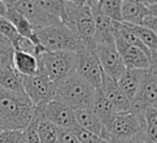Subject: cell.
Masks as SVG:
<instances>
[{
	"instance_id": "obj_21",
	"label": "cell",
	"mask_w": 157,
	"mask_h": 143,
	"mask_svg": "<svg viewBox=\"0 0 157 143\" xmlns=\"http://www.w3.org/2000/svg\"><path fill=\"white\" fill-rule=\"evenodd\" d=\"M0 87L18 95H26L22 83V76L12 67V65L0 73Z\"/></svg>"
},
{
	"instance_id": "obj_20",
	"label": "cell",
	"mask_w": 157,
	"mask_h": 143,
	"mask_svg": "<svg viewBox=\"0 0 157 143\" xmlns=\"http://www.w3.org/2000/svg\"><path fill=\"white\" fill-rule=\"evenodd\" d=\"M75 120L80 128L102 137L104 126L97 120V117L91 112L90 109H75Z\"/></svg>"
},
{
	"instance_id": "obj_32",
	"label": "cell",
	"mask_w": 157,
	"mask_h": 143,
	"mask_svg": "<svg viewBox=\"0 0 157 143\" xmlns=\"http://www.w3.org/2000/svg\"><path fill=\"white\" fill-rule=\"evenodd\" d=\"M59 143H81L72 131L59 128Z\"/></svg>"
},
{
	"instance_id": "obj_11",
	"label": "cell",
	"mask_w": 157,
	"mask_h": 143,
	"mask_svg": "<svg viewBox=\"0 0 157 143\" xmlns=\"http://www.w3.org/2000/svg\"><path fill=\"white\" fill-rule=\"evenodd\" d=\"M77 62H76V73L81 76L85 81H87L96 89L101 88V78H102V68L96 54L94 49L82 48L76 53Z\"/></svg>"
},
{
	"instance_id": "obj_31",
	"label": "cell",
	"mask_w": 157,
	"mask_h": 143,
	"mask_svg": "<svg viewBox=\"0 0 157 143\" xmlns=\"http://www.w3.org/2000/svg\"><path fill=\"white\" fill-rule=\"evenodd\" d=\"M22 131H4L0 133V143H18Z\"/></svg>"
},
{
	"instance_id": "obj_13",
	"label": "cell",
	"mask_w": 157,
	"mask_h": 143,
	"mask_svg": "<svg viewBox=\"0 0 157 143\" xmlns=\"http://www.w3.org/2000/svg\"><path fill=\"white\" fill-rule=\"evenodd\" d=\"M117 51L119 53L125 68L130 70H147L150 67V56L136 46L129 45L114 37Z\"/></svg>"
},
{
	"instance_id": "obj_3",
	"label": "cell",
	"mask_w": 157,
	"mask_h": 143,
	"mask_svg": "<svg viewBox=\"0 0 157 143\" xmlns=\"http://www.w3.org/2000/svg\"><path fill=\"white\" fill-rule=\"evenodd\" d=\"M96 88L75 72L55 84L54 100L63 101L75 109H90Z\"/></svg>"
},
{
	"instance_id": "obj_29",
	"label": "cell",
	"mask_w": 157,
	"mask_h": 143,
	"mask_svg": "<svg viewBox=\"0 0 157 143\" xmlns=\"http://www.w3.org/2000/svg\"><path fill=\"white\" fill-rule=\"evenodd\" d=\"M75 133V136L77 137V139L81 142V143H110L109 141L99 137V136H96V134H92L80 127H77L76 130L72 131Z\"/></svg>"
},
{
	"instance_id": "obj_8",
	"label": "cell",
	"mask_w": 157,
	"mask_h": 143,
	"mask_svg": "<svg viewBox=\"0 0 157 143\" xmlns=\"http://www.w3.org/2000/svg\"><path fill=\"white\" fill-rule=\"evenodd\" d=\"M22 83H23L25 93L29 99V101L33 104V106L44 105L54 99L55 83H53L48 78V76L42 68V65L37 75L29 77L22 76Z\"/></svg>"
},
{
	"instance_id": "obj_24",
	"label": "cell",
	"mask_w": 157,
	"mask_h": 143,
	"mask_svg": "<svg viewBox=\"0 0 157 143\" xmlns=\"http://www.w3.org/2000/svg\"><path fill=\"white\" fill-rule=\"evenodd\" d=\"M101 11L112 21V22H123L121 21V0H99Z\"/></svg>"
},
{
	"instance_id": "obj_37",
	"label": "cell",
	"mask_w": 157,
	"mask_h": 143,
	"mask_svg": "<svg viewBox=\"0 0 157 143\" xmlns=\"http://www.w3.org/2000/svg\"><path fill=\"white\" fill-rule=\"evenodd\" d=\"M7 12V6L5 4V1L0 0V17H5Z\"/></svg>"
},
{
	"instance_id": "obj_7",
	"label": "cell",
	"mask_w": 157,
	"mask_h": 143,
	"mask_svg": "<svg viewBox=\"0 0 157 143\" xmlns=\"http://www.w3.org/2000/svg\"><path fill=\"white\" fill-rule=\"evenodd\" d=\"M34 111L60 130L74 131L78 127L75 120V110L63 101L53 99L44 105L34 106Z\"/></svg>"
},
{
	"instance_id": "obj_19",
	"label": "cell",
	"mask_w": 157,
	"mask_h": 143,
	"mask_svg": "<svg viewBox=\"0 0 157 143\" xmlns=\"http://www.w3.org/2000/svg\"><path fill=\"white\" fill-rule=\"evenodd\" d=\"M5 4H6V2H5ZM6 6H7V12H6L5 18H7V20L11 22V24L15 27L16 32H17L21 37H23V38H26V39H28V40H31V42H33V43L37 44V45H40V44L38 43V40H37L36 32H34L33 27L29 24V22H28L17 10H15L13 7L9 6L7 4H6Z\"/></svg>"
},
{
	"instance_id": "obj_10",
	"label": "cell",
	"mask_w": 157,
	"mask_h": 143,
	"mask_svg": "<svg viewBox=\"0 0 157 143\" xmlns=\"http://www.w3.org/2000/svg\"><path fill=\"white\" fill-rule=\"evenodd\" d=\"M9 6L17 10L33 27V29H40L50 26H58L63 24L59 20L52 17L48 15L44 10L40 9V6L37 4V1L33 0H6L5 1Z\"/></svg>"
},
{
	"instance_id": "obj_16",
	"label": "cell",
	"mask_w": 157,
	"mask_h": 143,
	"mask_svg": "<svg viewBox=\"0 0 157 143\" xmlns=\"http://www.w3.org/2000/svg\"><path fill=\"white\" fill-rule=\"evenodd\" d=\"M12 67L21 76H25V77L34 76L40 70L39 57H37V56H34L32 54L25 53V51L13 50V54H12Z\"/></svg>"
},
{
	"instance_id": "obj_26",
	"label": "cell",
	"mask_w": 157,
	"mask_h": 143,
	"mask_svg": "<svg viewBox=\"0 0 157 143\" xmlns=\"http://www.w3.org/2000/svg\"><path fill=\"white\" fill-rule=\"evenodd\" d=\"M42 117L36 111L33 112V117L27 125V127L22 131V138L26 141V143H40L39 141V132H38V125Z\"/></svg>"
},
{
	"instance_id": "obj_36",
	"label": "cell",
	"mask_w": 157,
	"mask_h": 143,
	"mask_svg": "<svg viewBox=\"0 0 157 143\" xmlns=\"http://www.w3.org/2000/svg\"><path fill=\"white\" fill-rule=\"evenodd\" d=\"M150 66L157 70V49L150 53Z\"/></svg>"
},
{
	"instance_id": "obj_18",
	"label": "cell",
	"mask_w": 157,
	"mask_h": 143,
	"mask_svg": "<svg viewBox=\"0 0 157 143\" xmlns=\"http://www.w3.org/2000/svg\"><path fill=\"white\" fill-rule=\"evenodd\" d=\"M91 112L97 117V120L105 127L113 119V116L117 114L113 105L109 103V100L104 97L101 88L96 89L94 97L92 100V104L90 106Z\"/></svg>"
},
{
	"instance_id": "obj_23",
	"label": "cell",
	"mask_w": 157,
	"mask_h": 143,
	"mask_svg": "<svg viewBox=\"0 0 157 143\" xmlns=\"http://www.w3.org/2000/svg\"><path fill=\"white\" fill-rule=\"evenodd\" d=\"M40 143H59V128L47 120H40L38 125Z\"/></svg>"
},
{
	"instance_id": "obj_27",
	"label": "cell",
	"mask_w": 157,
	"mask_h": 143,
	"mask_svg": "<svg viewBox=\"0 0 157 143\" xmlns=\"http://www.w3.org/2000/svg\"><path fill=\"white\" fill-rule=\"evenodd\" d=\"M0 34L12 45V48L16 46L18 39L21 38V35L16 32L11 22L5 17H0Z\"/></svg>"
},
{
	"instance_id": "obj_14",
	"label": "cell",
	"mask_w": 157,
	"mask_h": 143,
	"mask_svg": "<svg viewBox=\"0 0 157 143\" xmlns=\"http://www.w3.org/2000/svg\"><path fill=\"white\" fill-rule=\"evenodd\" d=\"M101 90L113 105L115 112H124L130 110V100L124 95V93L118 86V82L107 76L103 71L101 78Z\"/></svg>"
},
{
	"instance_id": "obj_22",
	"label": "cell",
	"mask_w": 157,
	"mask_h": 143,
	"mask_svg": "<svg viewBox=\"0 0 157 143\" xmlns=\"http://www.w3.org/2000/svg\"><path fill=\"white\" fill-rule=\"evenodd\" d=\"M37 4L52 17L59 20L61 23L65 17V1L64 0H38Z\"/></svg>"
},
{
	"instance_id": "obj_15",
	"label": "cell",
	"mask_w": 157,
	"mask_h": 143,
	"mask_svg": "<svg viewBox=\"0 0 157 143\" xmlns=\"http://www.w3.org/2000/svg\"><path fill=\"white\" fill-rule=\"evenodd\" d=\"M148 16V10L144 1L140 0H121V21L131 26H141L145 17Z\"/></svg>"
},
{
	"instance_id": "obj_28",
	"label": "cell",
	"mask_w": 157,
	"mask_h": 143,
	"mask_svg": "<svg viewBox=\"0 0 157 143\" xmlns=\"http://www.w3.org/2000/svg\"><path fill=\"white\" fill-rule=\"evenodd\" d=\"M13 48L10 43L0 44V73L12 65Z\"/></svg>"
},
{
	"instance_id": "obj_41",
	"label": "cell",
	"mask_w": 157,
	"mask_h": 143,
	"mask_svg": "<svg viewBox=\"0 0 157 143\" xmlns=\"http://www.w3.org/2000/svg\"><path fill=\"white\" fill-rule=\"evenodd\" d=\"M152 108H153V109H156V110H157V100H156V103H155V104H153V105H152Z\"/></svg>"
},
{
	"instance_id": "obj_30",
	"label": "cell",
	"mask_w": 157,
	"mask_h": 143,
	"mask_svg": "<svg viewBox=\"0 0 157 143\" xmlns=\"http://www.w3.org/2000/svg\"><path fill=\"white\" fill-rule=\"evenodd\" d=\"M144 120H145V127H152L157 128V110L151 108H147L144 112Z\"/></svg>"
},
{
	"instance_id": "obj_35",
	"label": "cell",
	"mask_w": 157,
	"mask_h": 143,
	"mask_svg": "<svg viewBox=\"0 0 157 143\" xmlns=\"http://www.w3.org/2000/svg\"><path fill=\"white\" fill-rule=\"evenodd\" d=\"M147 10H148V15L157 17V1H144Z\"/></svg>"
},
{
	"instance_id": "obj_9",
	"label": "cell",
	"mask_w": 157,
	"mask_h": 143,
	"mask_svg": "<svg viewBox=\"0 0 157 143\" xmlns=\"http://www.w3.org/2000/svg\"><path fill=\"white\" fill-rule=\"evenodd\" d=\"M157 100V70L148 67L145 71L144 79L135 98L130 103V111L137 115H144L147 108H151Z\"/></svg>"
},
{
	"instance_id": "obj_33",
	"label": "cell",
	"mask_w": 157,
	"mask_h": 143,
	"mask_svg": "<svg viewBox=\"0 0 157 143\" xmlns=\"http://www.w3.org/2000/svg\"><path fill=\"white\" fill-rule=\"evenodd\" d=\"M141 26L146 27L147 29H150L151 32H153V33L157 35V17H155V16H151V15L146 16Z\"/></svg>"
},
{
	"instance_id": "obj_25",
	"label": "cell",
	"mask_w": 157,
	"mask_h": 143,
	"mask_svg": "<svg viewBox=\"0 0 157 143\" xmlns=\"http://www.w3.org/2000/svg\"><path fill=\"white\" fill-rule=\"evenodd\" d=\"M131 26V24H130ZM134 33L137 35V38L144 43V45L150 50V53L155 49H157V35L147 29L144 26H131Z\"/></svg>"
},
{
	"instance_id": "obj_39",
	"label": "cell",
	"mask_w": 157,
	"mask_h": 143,
	"mask_svg": "<svg viewBox=\"0 0 157 143\" xmlns=\"http://www.w3.org/2000/svg\"><path fill=\"white\" fill-rule=\"evenodd\" d=\"M4 43H9V42H7V40H6L1 34H0V44H4Z\"/></svg>"
},
{
	"instance_id": "obj_4",
	"label": "cell",
	"mask_w": 157,
	"mask_h": 143,
	"mask_svg": "<svg viewBox=\"0 0 157 143\" xmlns=\"http://www.w3.org/2000/svg\"><path fill=\"white\" fill-rule=\"evenodd\" d=\"M144 132V115H137L129 110L124 112H117L113 116L112 121L104 127L102 138L109 141L110 143L125 142Z\"/></svg>"
},
{
	"instance_id": "obj_38",
	"label": "cell",
	"mask_w": 157,
	"mask_h": 143,
	"mask_svg": "<svg viewBox=\"0 0 157 143\" xmlns=\"http://www.w3.org/2000/svg\"><path fill=\"white\" fill-rule=\"evenodd\" d=\"M4 131H7V130H6V127H5V125H4V123H2L1 121H0V133H2Z\"/></svg>"
},
{
	"instance_id": "obj_12",
	"label": "cell",
	"mask_w": 157,
	"mask_h": 143,
	"mask_svg": "<svg viewBox=\"0 0 157 143\" xmlns=\"http://www.w3.org/2000/svg\"><path fill=\"white\" fill-rule=\"evenodd\" d=\"M94 50H96L102 71L110 78L118 81L121 73L124 72L125 66L121 61L119 53L117 51L115 43L105 44V45H96Z\"/></svg>"
},
{
	"instance_id": "obj_6",
	"label": "cell",
	"mask_w": 157,
	"mask_h": 143,
	"mask_svg": "<svg viewBox=\"0 0 157 143\" xmlns=\"http://www.w3.org/2000/svg\"><path fill=\"white\" fill-rule=\"evenodd\" d=\"M39 62L48 78L58 84L75 72L77 56L74 51H44L39 55Z\"/></svg>"
},
{
	"instance_id": "obj_5",
	"label": "cell",
	"mask_w": 157,
	"mask_h": 143,
	"mask_svg": "<svg viewBox=\"0 0 157 143\" xmlns=\"http://www.w3.org/2000/svg\"><path fill=\"white\" fill-rule=\"evenodd\" d=\"M38 43L45 51H74L85 48L81 40L64 24L36 29Z\"/></svg>"
},
{
	"instance_id": "obj_1",
	"label": "cell",
	"mask_w": 157,
	"mask_h": 143,
	"mask_svg": "<svg viewBox=\"0 0 157 143\" xmlns=\"http://www.w3.org/2000/svg\"><path fill=\"white\" fill-rule=\"evenodd\" d=\"M33 112L34 106L27 95H18L0 87V121L7 131H23Z\"/></svg>"
},
{
	"instance_id": "obj_2",
	"label": "cell",
	"mask_w": 157,
	"mask_h": 143,
	"mask_svg": "<svg viewBox=\"0 0 157 143\" xmlns=\"http://www.w3.org/2000/svg\"><path fill=\"white\" fill-rule=\"evenodd\" d=\"M63 24L67 27L87 49H94V22L87 1H65V17Z\"/></svg>"
},
{
	"instance_id": "obj_40",
	"label": "cell",
	"mask_w": 157,
	"mask_h": 143,
	"mask_svg": "<svg viewBox=\"0 0 157 143\" xmlns=\"http://www.w3.org/2000/svg\"><path fill=\"white\" fill-rule=\"evenodd\" d=\"M18 143H26V141L22 138V136H21V138H20V141H18Z\"/></svg>"
},
{
	"instance_id": "obj_34",
	"label": "cell",
	"mask_w": 157,
	"mask_h": 143,
	"mask_svg": "<svg viewBox=\"0 0 157 143\" xmlns=\"http://www.w3.org/2000/svg\"><path fill=\"white\" fill-rule=\"evenodd\" d=\"M117 143H151L147 137L145 136V132L144 133H140L137 136H135L134 138L129 139V141H125V142H117Z\"/></svg>"
},
{
	"instance_id": "obj_17",
	"label": "cell",
	"mask_w": 157,
	"mask_h": 143,
	"mask_svg": "<svg viewBox=\"0 0 157 143\" xmlns=\"http://www.w3.org/2000/svg\"><path fill=\"white\" fill-rule=\"evenodd\" d=\"M145 71L146 70H130V68H125L124 72L121 73V76L119 77L118 86L121 89V92L124 93V95L130 100L135 98L140 84L144 79L145 76Z\"/></svg>"
}]
</instances>
